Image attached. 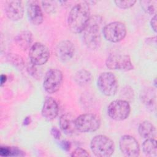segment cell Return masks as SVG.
Masks as SVG:
<instances>
[{"mask_svg": "<svg viewBox=\"0 0 157 157\" xmlns=\"http://www.w3.org/2000/svg\"><path fill=\"white\" fill-rule=\"evenodd\" d=\"M104 37L108 41L117 43L121 41L126 35V27L120 21L111 22L102 29Z\"/></svg>", "mask_w": 157, "mask_h": 157, "instance_id": "6", "label": "cell"}, {"mask_svg": "<svg viewBox=\"0 0 157 157\" xmlns=\"http://www.w3.org/2000/svg\"><path fill=\"white\" fill-rule=\"evenodd\" d=\"M154 85H155V87H156V79L155 78L154 80Z\"/></svg>", "mask_w": 157, "mask_h": 157, "instance_id": "34", "label": "cell"}, {"mask_svg": "<svg viewBox=\"0 0 157 157\" xmlns=\"http://www.w3.org/2000/svg\"><path fill=\"white\" fill-rule=\"evenodd\" d=\"M37 66L33 64L31 62L29 63L27 66V71L30 74L31 76H33L34 78L38 79L40 78V71L38 70V68L37 67Z\"/></svg>", "mask_w": 157, "mask_h": 157, "instance_id": "26", "label": "cell"}, {"mask_svg": "<svg viewBox=\"0 0 157 157\" xmlns=\"http://www.w3.org/2000/svg\"><path fill=\"white\" fill-rule=\"evenodd\" d=\"M9 61H10L11 63L15 67H18V69H22L25 66V62L23 59V58L16 54H13L9 56Z\"/></svg>", "mask_w": 157, "mask_h": 157, "instance_id": "24", "label": "cell"}, {"mask_svg": "<svg viewBox=\"0 0 157 157\" xmlns=\"http://www.w3.org/2000/svg\"><path fill=\"white\" fill-rule=\"evenodd\" d=\"M150 26L152 29L156 33V14H154L150 20Z\"/></svg>", "mask_w": 157, "mask_h": 157, "instance_id": "31", "label": "cell"}, {"mask_svg": "<svg viewBox=\"0 0 157 157\" xmlns=\"http://www.w3.org/2000/svg\"><path fill=\"white\" fill-rule=\"evenodd\" d=\"M77 131L82 132H91L98 130L101 126L100 118L93 113H84L75 118Z\"/></svg>", "mask_w": 157, "mask_h": 157, "instance_id": "7", "label": "cell"}, {"mask_svg": "<svg viewBox=\"0 0 157 157\" xmlns=\"http://www.w3.org/2000/svg\"><path fill=\"white\" fill-rule=\"evenodd\" d=\"M105 65L112 70L129 71L134 69L131 58L127 55H110L106 59Z\"/></svg>", "mask_w": 157, "mask_h": 157, "instance_id": "8", "label": "cell"}, {"mask_svg": "<svg viewBox=\"0 0 157 157\" xmlns=\"http://www.w3.org/2000/svg\"><path fill=\"white\" fill-rule=\"evenodd\" d=\"M0 155L1 156H21L25 154L20 149L16 147L1 146L0 148Z\"/></svg>", "mask_w": 157, "mask_h": 157, "instance_id": "22", "label": "cell"}, {"mask_svg": "<svg viewBox=\"0 0 157 157\" xmlns=\"http://www.w3.org/2000/svg\"><path fill=\"white\" fill-rule=\"evenodd\" d=\"M142 150L147 156L156 157L157 156L156 140L155 139H145L142 144Z\"/></svg>", "mask_w": 157, "mask_h": 157, "instance_id": "21", "label": "cell"}, {"mask_svg": "<svg viewBox=\"0 0 157 157\" xmlns=\"http://www.w3.org/2000/svg\"><path fill=\"white\" fill-rule=\"evenodd\" d=\"M97 86L99 91L106 96H112L118 90V80L115 75L110 72L101 73L97 80Z\"/></svg>", "mask_w": 157, "mask_h": 157, "instance_id": "4", "label": "cell"}, {"mask_svg": "<svg viewBox=\"0 0 157 157\" xmlns=\"http://www.w3.org/2000/svg\"><path fill=\"white\" fill-rule=\"evenodd\" d=\"M107 114L115 121H123L126 119L131 112L129 102L124 99H117L112 101L107 107Z\"/></svg>", "mask_w": 157, "mask_h": 157, "instance_id": "5", "label": "cell"}, {"mask_svg": "<svg viewBox=\"0 0 157 157\" xmlns=\"http://www.w3.org/2000/svg\"><path fill=\"white\" fill-rule=\"evenodd\" d=\"M156 98V91L151 87L144 88L140 94V99L142 102L151 110L155 109Z\"/></svg>", "mask_w": 157, "mask_h": 157, "instance_id": "17", "label": "cell"}, {"mask_svg": "<svg viewBox=\"0 0 157 157\" xmlns=\"http://www.w3.org/2000/svg\"><path fill=\"white\" fill-rule=\"evenodd\" d=\"M116 6L123 9H126L131 8L132 7L136 2V0H126V1H122V0H117L114 1Z\"/></svg>", "mask_w": 157, "mask_h": 157, "instance_id": "25", "label": "cell"}, {"mask_svg": "<svg viewBox=\"0 0 157 157\" xmlns=\"http://www.w3.org/2000/svg\"><path fill=\"white\" fill-rule=\"evenodd\" d=\"M31 122V117H26L25 118L23 121V124L24 126H28L29 125Z\"/></svg>", "mask_w": 157, "mask_h": 157, "instance_id": "33", "label": "cell"}, {"mask_svg": "<svg viewBox=\"0 0 157 157\" xmlns=\"http://www.w3.org/2000/svg\"><path fill=\"white\" fill-rule=\"evenodd\" d=\"M30 62L36 66L45 64L50 58V51L48 47L40 42L32 45L29 52Z\"/></svg>", "mask_w": 157, "mask_h": 157, "instance_id": "10", "label": "cell"}, {"mask_svg": "<svg viewBox=\"0 0 157 157\" xmlns=\"http://www.w3.org/2000/svg\"><path fill=\"white\" fill-rule=\"evenodd\" d=\"M27 15L29 20L34 25H40L44 20V16L39 2L28 1L27 2Z\"/></svg>", "mask_w": 157, "mask_h": 157, "instance_id": "14", "label": "cell"}, {"mask_svg": "<svg viewBox=\"0 0 157 157\" xmlns=\"http://www.w3.org/2000/svg\"><path fill=\"white\" fill-rule=\"evenodd\" d=\"M7 76L4 74H1V77H0V83H1V86H2L7 81Z\"/></svg>", "mask_w": 157, "mask_h": 157, "instance_id": "32", "label": "cell"}, {"mask_svg": "<svg viewBox=\"0 0 157 157\" xmlns=\"http://www.w3.org/2000/svg\"><path fill=\"white\" fill-rule=\"evenodd\" d=\"M119 147L121 153L128 157H137L140 154V147L137 140L130 135L121 137Z\"/></svg>", "mask_w": 157, "mask_h": 157, "instance_id": "11", "label": "cell"}, {"mask_svg": "<svg viewBox=\"0 0 157 157\" xmlns=\"http://www.w3.org/2000/svg\"><path fill=\"white\" fill-rule=\"evenodd\" d=\"M4 11L7 17L12 21H18L23 18L24 7L21 1H7L4 4Z\"/></svg>", "mask_w": 157, "mask_h": 157, "instance_id": "12", "label": "cell"}, {"mask_svg": "<svg viewBox=\"0 0 157 157\" xmlns=\"http://www.w3.org/2000/svg\"><path fill=\"white\" fill-rule=\"evenodd\" d=\"M74 80L79 86H85L91 83L92 75L90 72L82 69L75 72L74 76Z\"/></svg>", "mask_w": 157, "mask_h": 157, "instance_id": "20", "label": "cell"}, {"mask_svg": "<svg viewBox=\"0 0 157 157\" xmlns=\"http://www.w3.org/2000/svg\"><path fill=\"white\" fill-rule=\"evenodd\" d=\"M51 135L56 139H59L61 136V133L60 131L56 127H53L50 130Z\"/></svg>", "mask_w": 157, "mask_h": 157, "instance_id": "30", "label": "cell"}, {"mask_svg": "<svg viewBox=\"0 0 157 157\" xmlns=\"http://www.w3.org/2000/svg\"><path fill=\"white\" fill-rule=\"evenodd\" d=\"M42 6L47 13H51L56 10V4L52 1H42Z\"/></svg>", "mask_w": 157, "mask_h": 157, "instance_id": "27", "label": "cell"}, {"mask_svg": "<svg viewBox=\"0 0 157 157\" xmlns=\"http://www.w3.org/2000/svg\"><path fill=\"white\" fill-rule=\"evenodd\" d=\"M156 1L143 0L140 1L142 8L144 11L149 15L155 14L156 11Z\"/></svg>", "mask_w": 157, "mask_h": 157, "instance_id": "23", "label": "cell"}, {"mask_svg": "<svg viewBox=\"0 0 157 157\" xmlns=\"http://www.w3.org/2000/svg\"><path fill=\"white\" fill-rule=\"evenodd\" d=\"M139 135L145 139H154L156 136V128L155 126L149 121H144L138 128Z\"/></svg>", "mask_w": 157, "mask_h": 157, "instance_id": "19", "label": "cell"}, {"mask_svg": "<svg viewBox=\"0 0 157 157\" xmlns=\"http://www.w3.org/2000/svg\"><path fill=\"white\" fill-rule=\"evenodd\" d=\"M90 148L96 156L109 157L114 152L115 144L109 137L104 135H98L91 140Z\"/></svg>", "mask_w": 157, "mask_h": 157, "instance_id": "3", "label": "cell"}, {"mask_svg": "<svg viewBox=\"0 0 157 157\" xmlns=\"http://www.w3.org/2000/svg\"><path fill=\"white\" fill-rule=\"evenodd\" d=\"M15 41L18 47L26 50L32 46L33 34L29 31H21L15 36Z\"/></svg>", "mask_w": 157, "mask_h": 157, "instance_id": "18", "label": "cell"}, {"mask_svg": "<svg viewBox=\"0 0 157 157\" xmlns=\"http://www.w3.org/2000/svg\"><path fill=\"white\" fill-rule=\"evenodd\" d=\"M90 4L86 1L79 2L72 7L67 17V24L74 33L83 31L90 17Z\"/></svg>", "mask_w": 157, "mask_h": 157, "instance_id": "1", "label": "cell"}, {"mask_svg": "<svg viewBox=\"0 0 157 157\" xmlns=\"http://www.w3.org/2000/svg\"><path fill=\"white\" fill-rule=\"evenodd\" d=\"M56 55L61 62L69 61L74 56L75 47L73 43L69 40H64L59 42L56 47Z\"/></svg>", "mask_w": 157, "mask_h": 157, "instance_id": "13", "label": "cell"}, {"mask_svg": "<svg viewBox=\"0 0 157 157\" xmlns=\"http://www.w3.org/2000/svg\"><path fill=\"white\" fill-rule=\"evenodd\" d=\"M63 82V73L58 69L48 70L44 76L43 87L46 92L54 93L58 91Z\"/></svg>", "mask_w": 157, "mask_h": 157, "instance_id": "9", "label": "cell"}, {"mask_svg": "<svg viewBox=\"0 0 157 157\" xmlns=\"http://www.w3.org/2000/svg\"><path fill=\"white\" fill-rule=\"evenodd\" d=\"M75 117L70 113H66L62 115L59 118V124L61 130L66 135H72L77 131Z\"/></svg>", "mask_w": 157, "mask_h": 157, "instance_id": "15", "label": "cell"}, {"mask_svg": "<svg viewBox=\"0 0 157 157\" xmlns=\"http://www.w3.org/2000/svg\"><path fill=\"white\" fill-rule=\"evenodd\" d=\"M102 17L99 15L90 16L83 33V39L85 45L92 50L99 48L101 44V25Z\"/></svg>", "mask_w": 157, "mask_h": 157, "instance_id": "2", "label": "cell"}, {"mask_svg": "<svg viewBox=\"0 0 157 157\" xmlns=\"http://www.w3.org/2000/svg\"><path fill=\"white\" fill-rule=\"evenodd\" d=\"M59 145L61 148L64 151H69L71 148V143L68 140H62L59 143Z\"/></svg>", "mask_w": 157, "mask_h": 157, "instance_id": "29", "label": "cell"}, {"mask_svg": "<svg viewBox=\"0 0 157 157\" xmlns=\"http://www.w3.org/2000/svg\"><path fill=\"white\" fill-rule=\"evenodd\" d=\"M71 156L72 157H79V156L83 157V156H90V155L87 152V151L85 150V149L82 148H77L72 152V153L71 154Z\"/></svg>", "mask_w": 157, "mask_h": 157, "instance_id": "28", "label": "cell"}, {"mask_svg": "<svg viewBox=\"0 0 157 157\" xmlns=\"http://www.w3.org/2000/svg\"><path fill=\"white\" fill-rule=\"evenodd\" d=\"M41 113L48 121L54 120L58 113V105L56 101L52 98H47L44 102Z\"/></svg>", "mask_w": 157, "mask_h": 157, "instance_id": "16", "label": "cell"}]
</instances>
